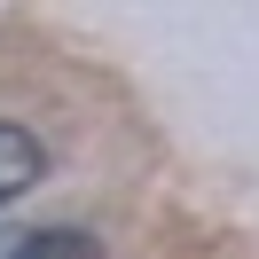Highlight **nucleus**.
I'll list each match as a JSON object with an SVG mask.
<instances>
[{
    "label": "nucleus",
    "mask_w": 259,
    "mask_h": 259,
    "mask_svg": "<svg viewBox=\"0 0 259 259\" xmlns=\"http://www.w3.org/2000/svg\"><path fill=\"white\" fill-rule=\"evenodd\" d=\"M8 259H102V243L87 236V228H39V236H24Z\"/></svg>",
    "instance_id": "2"
},
{
    "label": "nucleus",
    "mask_w": 259,
    "mask_h": 259,
    "mask_svg": "<svg viewBox=\"0 0 259 259\" xmlns=\"http://www.w3.org/2000/svg\"><path fill=\"white\" fill-rule=\"evenodd\" d=\"M48 173V157H39V142L24 126H0V204H16L32 181Z\"/></svg>",
    "instance_id": "1"
}]
</instances>
